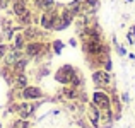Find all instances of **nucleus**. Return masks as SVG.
Wrapping results in <instances>:
<instances>
[{"label":"nucleus","mask_w":135,"mask_h":128,"mask_svg":"<svg viewBox=\"0 0 135 128\" xmlns=\"http://www.w3.org/2000/svg\"><path fill=\"white\" fill-rule=\"evenodd\" d=\"M75 75H77V70L74 68L72 65H69V63H67V65H62L60 68H56L55 80L58 84H62V85H70Z\"/></svg>","instance_id":"1"},{"label":"nucleus","mask_w":135,"mask_h":128,"mask_svg":"<svg viewBox=\"0 0 135 128\" xmlns=\"http://www.w3.org/2000/svg\"><path fill=\"white\" fill-rule=\"evenodd\" d=\"M45 50H48V46L43 41H29L24 46V56H27V58H38L40 55H43Z\"/></svg>","instance_id":"2"},{"label":"nucleus","mask_w":135,"mask_h":128,"mask_svg":"<svg viewBox=\"0 0 135 128\" xmlns=\"http://www.w3.org/2000/svg\"><path fill=\"white\" fill-rule=\"evenodd\" d=\"M56 17H58V10H56L55 7H51V9H48V10H43V14H41V17H40L41 27H43L45 31H53Z\"/></svg>","instance_id":"3"},{"label":"nucleus","mask_w":135,"mask_h":128,"mask_svg":"<svg viewBox=\"0 0 135 128\" xmlns=\"http://www.w3.org/2000/svg\"><path fill=\"white\" fill-rule=\"evenodd\" d=\"M92 104L98 106V108L103 109V111H108V109H109V104H111V101H109V96L106 94V92L96 91L94 94H92Z\"/></svg>","instance_id":"4"},{"label":"nucleus","mask_w":135,"mask_h":128,"mask_svg":"<svg viewBox=\"0 0 135 128\" xmlns=\"http://www.w3.org/2000/svg\"><path fill=\"white\" fill-rule=\"evenodd\" d=\"M21 97L24 101H36V99H41L43 97V91L36 85H26L21 92Z\"/></svg>","instance_id":"5"},{"label":"nucleus","mask_w":135,"mask_h":128,"mask_svg":"<svg viewBox=\"0 0 135 128\" xmlns=\"http://www.w3.org/2000/svg\"><path fill=\"white\" fill-rule=\"evenodd\" d=\"M22 56H24L22 50H17V48H12V46H10L9 51H7V53H5V56H3L5 67H10V68H12V67L16 65V63L19 62L21 58H22Z\"/></svg>","instance_id":"6"},{"label":"nucleus","mask_w":135,"mask_h":128,"mask_svg":"<svg viewBox=\"0 0 135 128\" xmlns=\"http://www.w3.org/2000/svg\"><path fill=\"white\" fill-rule=\"evenodd\" d=\"M36 108H38V104H31V102L26 101V102H21V104H16L14 106V111H17V115H19L21 118L27 120L34 111H36Z\"/></svg>","instance_id":"7"},{"label":"nucleus","mask_w":135,"mask_h":128,"mask_svg":"<svg viewBox=\"0 0 135 128\" xmlns=\"http://www.w3.org/2000/svg\"><path fill=\"white\" fill-rule=\"evenodd\" d=\"M92 80H94V84L98 85V87H106V85L111 82L108 72H104V70H98V72H94V73H92Z\"/></svg>","instance_id":"8"},{"label":"nucleus","mask_w":135,"mask_h":128,"mask_svg":"<svg viewBox=\"0 0 135 128\" xmlns=\"http://www.w3.org/2000/svg\"><path fill=\"white\" fill-rule=\"evenodd\" d=\"M10 2H12V12L16 14L17 19L27 12V0H10Z\"/></svg>","instance_id":"9"},{"label":"nucleus","mask_w":135,"mask_h":128,"mask_svg":"<svg viewBox=\"0 0 135 128\" xmlns=\"http://www.w3.org/2000/svg\"><path fill=\"white\" fill-rule=\"evenodd\" d=\"M12 84H14V87H16V89H21V91H22V89L26 87V85H29L26 73H17V75H14Z\"/></svg>","instance_id":"10"},{"label":"nucleus","mask_w":135,"mask_h":128,"mask_svg":"<svg viewBox=\"0 0 135 128\" xmlns=\"http://www.w3.org/2000/svg\"><path fill=\"white\" fill-rule=\"evenodd\" d=\"M87 115H89V120H91L92 125L98 126V125H99V118H101V115H99V108H98V106L91 104V106H89V111H87Z\"/></svg>","instance_id":"11"},{"label":"nucleus","mask_w":135,"mask_h":128,"mask_svg":"<svg viewBox=\"0 0 135 128\" xmlns=\"http://www.w3.org/2000/svg\"><path fill=\"white\" fill-rule=\"evenodd\" d=\"M26 67H27V56H22V58L12 67L14 75H17V73H26Z\"/></svg>","instance_id":"12"},{"label":"nucleus","mask_w":135,"mask_h":128,"mask_svg":"<svg viewBox=\"0 0 135 128\" xmlns=\"http://www.w3.org/2000/svg\"><path fill=\"white\" fill-rule=\"evenodd\" d=\"M24 46H26V40H24V36H22V34H16V38H14V43H12V48L24 50Z\"/></svg>","instance_id":"13"},{"label":"nucleus","mask_w":135,"mask_h":128,"mask_svg":"<svg viewBox=\"0 0 135 128\" xmlns=\"http://www.w3.org/2000/svg\"><path fill=\"white\" fill-rule=\"evenodd\" d=\"M63 96H65L67 99H74V97H77V91H75V87H65L63 89Z\"/></svg>","instance_id":"14"},{"label":"nucleus","mask_w":135,"mask_h":128,"mask_svg":"<svg viewBox=\"0 0 135 128\" xmlns=\"http://www.w3.org/2000/svg\"><path fill=\"white\" fill-rule=\"evenodd\" d=\"M51 48H53V51H55L56 55H62V50H63V41L55 40V41L51 43Z\"/></svg>","instance_id":"15"},{"label":"nucleus","mask_w":135,"mask_h":128,"mask_svg":"<svg viewBox=\"0 0 135 128\" xmlns=\"http://www.w3.org/2000/svg\"><path fill=\"white\" fill-rule=\"evenodd\" d=\"M12 128H29V121L27 120H16L14 121V125H12Z\"/></svg>","instance_id":"16"},{"label":"nucleus","mask_w":135,"mask_h":128,"mask_svg":"<svg viewBox=\"0 0 135 128\" xmlns=\"http://www.w3.org/2000/svg\"><path fill=\"white\" fill-rule=\"evenodd\" d=\"M9 51V46L3 45V43H0V62L3 60V56H5V53Z\"/></svg>","instance_id":"17"},{"label":"nucleus","mask_w":135,"mask_h":128,"mask_svg":"<svg viewBox=\"0 0 135 128\" xmlns=\"http://www.w3.org/2000/svg\"><path fill=\"white\" fill-rule=\"evenodd\" d=\"M118 53H120V55H122V56H123V55H125V50H123V48H122V46H118Z\"/></svg>","instance_id":"18"},{"label":"nucleus","mask_w":135,"mask_h":128,"mask_svg":"<svg viewBox=\"0 0 135 128\" xmlns=\"http://www.w3.org/2000/svg\"><path fill=\"white\" fill-rule=\"evenodd\" d=\"M3 7H5V2H3V0H0V9H3Z\"/></svg>","instance_id":"19"},{"label":"nucleus","mask_w":135,"mask_h":128,"mask_svg":"<svg viewBox=\"0 0 135 128\" xmlns=\"http://www.w3.org/2000/svg\"><path fill=\"white\" fill-rule=\"evenodd\" d=\"M3 2H5V5H7V3H9V2H10V0H3Z\"/></svg>","instance_id":"20"},{"label":"nucleus","mask_w":135,"mask_h":128,"mask_svg":"<svg viewBox=\"0 0 135 128\" xmlns=\"http://www.w3.org/2000/svg\"><path fill=\"white\" fill-rule=\"evenodd\" d=\"M127 2H132V0H127Z\"/></svg>","instance_id":"21"}]
</instances>
